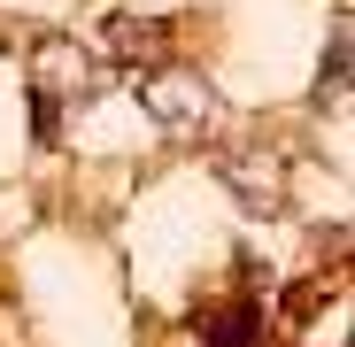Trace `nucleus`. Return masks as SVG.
Here are the masks:
<instances>
[{
  "label": "nucleus",
  "mask_w": 355,
  "mask_h": 347,
  "mask_svg": "<svg viewBox=\"0 0 355 347\" xmlns=\"http://www.w3.org/2000/svg\"><path fill=\"white\" fill-rule=\"evenodd\" d=\"M93 78H101V62H93L78 39H46V46L31 54V132H39V147L62 139V108L85 100Z\"/></svg>",
  "instance_id": "f257e3e1"
},
{
  "label": "nucleus",
  "mask_w": 355,
  "mask_h": 347,
  "mask_svg": "<svg viewBox=\"0 0 355 347\" xmlns=\"http://www.w3.org/2000/svg\"><path fill=\"white\" fill-rule=\"evenodd\" d=\"M139 100H147L155 124H162V132H178V139H193V132H216V124H224L216 85H209L201 70H186V62L147 70V78H139Z\"/></svg>",
  "instance_id": "f03ea898"
},
{
  "label": "nucleus",
  "mask_w": 355,
  "mask_h": 347,
  "mask_svg": "<svg viewBox=\"0 0 355 347\" xmlns=\"http://www.w3.org/2000/svg\"><path fill=\"white\" fill-rule=\"evenodd\" d=\"M170 39H178V31H170V16H108V54H116L132 78H147V70L178 62Z\"/></svg>",
  "instance_id": "7ed1b4c3"
},
{
  "label": "nucleus",
  "mask_w": 355,
  "mask_h": 347,
  "mask_svg": "<svg viewBox=\"0 0 355 347\" xmlns=\"http://www.w3.org/2000/svg\"><path fill=\"white\" fill-rule=\"evenodd\" d=\"M255 339H263V309L255 301H224L209 317V332H201V347H255Z\"/></svg>",
  "instance_id": "20e7f679"
},
{
  "label": "nucleus",
  "mask_w": 355,
  "mask_h": 347,
  "mask_svg": "<svg viewBox=\"0 0 355 347\" xmlns=\"http://www.w3.org/2000/svg\"><path fill=\"white\" fill-rule=\"evenodd\" d=\"M347 39H355V24H347V16H340V24H332V70H324V78H317V100H324V93H332V100H340V85H347Z\"/></svg>",
  "instance_id": "39448f33"
}]
</instances>
